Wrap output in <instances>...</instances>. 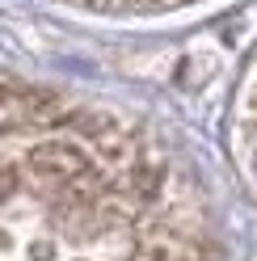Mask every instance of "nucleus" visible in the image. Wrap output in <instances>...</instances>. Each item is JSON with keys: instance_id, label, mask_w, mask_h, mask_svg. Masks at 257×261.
Segmentation results:
<instances>
[]
</instances>
